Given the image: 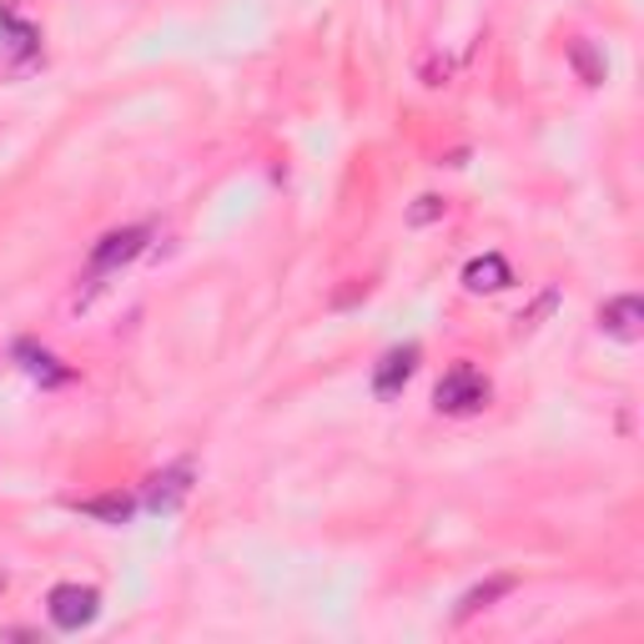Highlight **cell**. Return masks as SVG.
<instances>
[{
	"label": "cell",
	"instance_id": "13",
	"mask_svg": "<svg viewBox=\"0 0 644 644\" xmlns=\"http://www.w3.org/2000/svg\"><path fill=\"white\" fill-rule=\"evenodd\" d=\"M444 207L448 202L444 197H434V192H428V197H418L409 207V227H428V222H438V217H444Z\"/></svg>",
	"mask_w": 644,
	"mask_h": 644
},
{
	"label": "cell",
	"instance_id": "14",
	"mask_svg": "<svg viewBox=\"0 0 644 644\" xmlns=\"http://www.w3.org/2000/svg\"><path fill=\"white\" fill-rule=\"evenodd\" d=\"M0 589H5V579H0Z\"/></svg>",
	"mask_w": 644,
	"mask_h": 644
},
{
	"label": "cell",
	"instance_id": "6",
	"mask_svg": "<svg viewBox=\"0 0 644 644\" xmlns=\"http://www.w3.org/2000/svg\"><path fill=\"white\" fill-rule=\"evenodd\" d=\"M192 494V463H176V469L157 473L147 488V508H157V514H172L182 498Z\"/></svg>",
	"mask_w": 644,
	"mask_h": 644
},
{
	"label": "cell",
	"instance_id": "11",
	"mask_svg": "<svg viewBox=\"0 0 644 644\" xmlns=\"http://www.w3.org/2000/svg\"><path fill=\"white\" fill-rule=\"evenodd\" d=\"M570 61L579 66V76L589 81V87H599V81H605V56H595V46H589V41H574Z\"/></svg>",
	"mask_w": 644,
	"mask_h": 644
},
{
	"label": "cell",
	"instance_id": "10",
	"mask_svg": "<svg viewBox=\"0 0 644 644\" xmlns=\"http://www.w3.org/2000/svg\"><path fill=\"white\" fill-rule=\"evenodd\" d=\"M81 514L87 519H101V524H126L131 514H137V498H126V494H106V498H81Z\"/></svg>",
	"mask_w": 644,
	"mask_h": 644
},
{
	"label": "cell",
	"instance_id": "3",
	"mask_svg": "<svg viewBox=\"0 0 644 644\" xmlns=\"http://www.w3.org/2000/svg\"><path fill=\"white\" fill-rule=\"evenodd\" d=\"M147 227H122V232H106L91 248V273H112V267H122V262H131L141 248H147Z\"/></svg>",
	"mask_w": 644,
	"mask_h": 644
},
{
	"label": "cell",
	"instance_id": "2",
	"mask_svg": "<svg viewBox=\"0 0 644 644\" xmlns=\"http://www.w3.org/2000/svg\"><path fill=\"white\" fill-rule=\"evenodd\" d=\"M46 609H50V624L71 634V630H87V624L96 620L101 595L96 589H87V584H56L50 599H46Z\"/></svg>",
	"mask_w": 644,
	"mask_h": 644
},
{
	"label": "cell",
	"instance_id": "7",
	"mask_svg": "<svg viewBox=\"0 0 644 644\" xmlns=\"http://www.w3.org/2000/svg\"><path fill=\"white\" fill-rule=\"evenodd\" d=\"M463 283H469V292H504L514 283V273H508V262L498 252H483V257H473L463 267Z\"/></svg>",
	"mask_w": 644,
	"mask_h": 644
},
{
	"label": "cell",
	"instance_id": "12",
	"mask_svg": "<svg viewBox=\"0 0 644 644\" xmlns=\"http://www.w3.org/2000/svg\"><path fill=\"white\" fill-rule=\"evenodd\" d=\"M21 358H25V368L36 372L41 383H66V378H71L66 368H56V358H50V353H36V347H21Z\"/></svg>",
	"mask_w": 644,
	"mask_h": 644
},
{
	"label": "cell",
	"instance_id": "4",
	"mask_svg": "<svg viewBox=\"0 0 644 644\" xmlns=\"http://www.w3.org/2000/svg\"><path fill=\"white\" fill-rule=\"evenodd\" d=\"M413 368H418V347H393V353L372 368V393H378V398H398V393H403V383L413 378Z\"/></svg>",
	"mask_w": 644,
	"mask_h": 644
},
{
	"label": "cell",
	"instance_id": "9",
	"mask_svg": "<svg viewBox=\"0 0 644 644\" xmlns=\"http://www.w3.org/2000/svg\"><path fill=\"white\" fill-rule=\"evenodd\" d=\"M508 589H514V579H508V574H494V579H483V584H473L469 595L459 599V609H453V620H473V614H479V609H488L494 605V599H504Z\"/></svg>",
	"mask_w": 644,
	"mask_h": 644
},
{
	"label": "cell",
	"instance_id": "1",
	"mask_svg": "<svg viewBox=\"0 0 644 644\" xmlns=\"http://www.w3.org/2000/svg\"><path fill=\"white\" fill-rule=\"evenodd\" d=\"M434 403H438V413H479L488 403V378L479 368H469V363H459L453 372L438 378Z\"/></svg>",
	"mask_w": 644,
	"mask_h": 644
},
{
	"label": "cell",
	"instance_id": "5",
	"mask_svg": "<svg viewBox=\"0 0 644 644\" xmlns=\"http://www.w3.org/2000/svg\"><path fill=\"white\" fill-rule=\"evenodd\" d=\"M640 322H644V302L640 298H609L605 308H599V327H605L609 337H624V343H634L640 337Z\"/></svg>",
	"mask_w": 644,
	"mask_h": 644
},
{
	"label": "cell",
	"instance_id": "8",
	"mask_svg": "<svg viewBox=\"0 0 644 644\" xmlns=\"http://www.w3.org/2000/svg\"><path fill=\"white\" fill-rule=\"evenodd\" d=\"M0 36H5V50H11L15 61H31L41 50V31L36 25H25L15 11H0Z\"/></svg>",
	"mask_w": 644,
	"mask_h": 644
}]
</instances>
